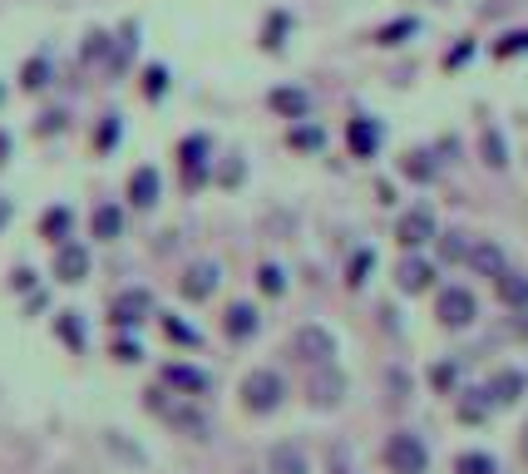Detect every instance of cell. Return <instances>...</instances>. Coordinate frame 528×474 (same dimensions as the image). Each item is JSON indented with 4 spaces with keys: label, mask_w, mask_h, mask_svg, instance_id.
<instances>
[{
    "label": "cell",
    "mask_w": 528,
    "mask_h": 474,
    "mask_svg": "<svg viewBox=\"0 0 528 474\" xmlns=\"http://www.w3.org/2000/svg\"><path fill=\"white\" fill-rule=\"evenodd\" d=\"M213 287H218V267H213V262L188 267V277H183V297L188 302H208V297H213Z\"/></svg>",
    "instance_id": "cell-13"
},
{
    "label": "cell",
    "mask_w": 528,
    "mask_h": 474,
    "mask_svg": "<svg viewBox=\"0 0 528 474\" xmlns=\"http://www.w3.org/2000/svg\"><path fill=\"white\" fill-rule=\"evenodd\" d=\"M5 158H10V134L0 129V163H5Z\"/></svg>",
    "instance_id": "cell-38"
},
{
    "label": "cell",
    "mask_w": 528,
    "mask_h": 474,
    "mask_svg": "<svg viewBox=\"0 0 528 474\" xmlns=\"http://www.w3.org/2000/svg\"><path fill=\"white\" fill-rule=\"evenodd\" d=\"M40 233H45L50 242H65V233H69V208H50V213L40 218Z\"/></svg>",
    "instance_id": "cell-23"
},
{
    "label": "cell",
    "mask_w": 528,
    "mask_h": 474,
    "mask_svg": "<svg viewBox=\"0 0 528 474\" xmlns=\"http://www.w3.org/2000/svg\"><path fill=\"white\" fill-rule=\"evenodd\" d=\"M494 287H499V302H504V307H514V311L528 307V272H504Z\"/></svg>",
    "instance_id": "cell-15"
},
{
    "label": "cell",
    "mask_w": 528,
    "mask_h": 474,
    "mask_svg": "<svg viewBox=\"0 0 528 474\" xmlns=\"http://www.w3.org/2000/svg\"><path fill=\"white\" fill-rule=\"evenodd\" d=\"M400 35H415V20H395V25L380 30V45H395Z\"/></svg>",
    "instance_id": "cell-30"
},
{
    "label": "cell",
    "mask_w": 528,
    "mask_h": 474,
    "mask_svg": "<svg viewBox=\"0 0 528 474\" xmlns=\"http://www.w3.org/2000/svg\"><path fill=\"white\" fill-rule=\"evenodd\" d=\"M341 395H346V376L331 371V366H321V371H316V381H311V405L331 410V405H341Z\"/></svg>",
    "instance_id": "cell-9"
},
{
    "label": "cell",
    "mask_w": 528,
    "mask_h": 474,
    "mask_svg": "<svg viewBox=\"0 0 528 474\" xmlns=\"http://www.w3.org/2000/svg\"><path fill=\"white\" fill-rule=\"evenodd\" d=\"M183 168H188V178H203V168H208V139L198 134V139H183Z\"/></svg>",
    "instance_id": "cell-20"
},
{
    "label": "cell",
    "mask_w": 528,
    "mask_h": 474,
    "mask_svg": "<svg viewBox=\"0 0 528 474\" xmlns=\"http://www.w3.org/2000/svg\"><path fill=\"white\" fill-rule=\"evenodd\" d=\"M144 307H149V297H144V292H129L124 302H114V326H134Z\"/></svg>",
    "instance_id": "cell-21"
},
{
    "label": "cell",
    "mask_w": 528,
    "mask_h": 474,
    "mask_svg": "<svg viewBox=\"0 0 528 474\" xmlns=\"http://www.w3.org/2000/svg\"><path fill=\"white\" fill-rule=\"evenodd\" d=\"M247 474H257V469H247Z\"/></svg>",
    "instance_id": "cell-40"
},
{
    "label": "cell",
    "mask_w": 528,
    "mask_h": 474,
    "mask_svg": "<svg viewBox=\"0 0 528 474\" xmlns=\"http://www.w3.org/2000/svg\"><path fill=\"white\" fill-rule=\"evenodd\" d=\"M454 474H499V465H494L484 450H469V455L454 460Z\"/></svg>",
    "instance_id": "cell-22"
},
{
    "label": "cell",
    "mask_w": 528,
    "mask_h": 474,
    "mask_svg": "<svg viewBox=\"0 0 528 474\" xmlns=\"http://www.w3.org/2000/svg\"><path fill=\"white\" fill-rule=\"evenodd\" d=\"M292 346H297V356L311 366H331V356H336V336L326 331V326H301Z\"/></svg>",
    "instance_id": "cell-5"
},
{
    "label": "cell",
    "mask_w": 528,
    "mask_h": 474,
    "mask_svg": "<svg viewBox=\"0 0 528 474\" xmlns=\"http://www.w3.org/2000/svg\"><path fill=\"white\" fill-rule=\"evenodd\" d=\"M50 84V60H30L25 65V89H45Z\"/></svg>",
    "instance_id": "cell-27"
},
{
    "label": "cell",
    "mask_w": 528,
    "mask_h": 474,
    "mask_svg": "<svg viewBox=\"0 0 528 474\" xmlns=\"http://www.w3.org/2000/svg\"><path fill=\"white\" fill-rule=\"evenodd\" d=\"M474 267V277H494L499 282L504 272H509V257H504V247L494 237H479V242H469V257H464Z\"/></svg>",
    "instance_id": "cell-6"
},
{
    "label": "cell",
    "mask_w": 528,
    "mask_h": 474,
    "mask_svg": "<svg viewBox=\"0 0 528 474\" xmlns=\"http://www.w3.org/2000/svg\"><path fill=\"white\" fill-rule=\"evenodd\" d=\"M523 450H528V445H523Z\"/></svg>",
    "instance_id": "cell-41"
},
{
    "label": "cell",
    "mask_w": 528,
    "mask_h": 474,
    "mask_svg": "<svg viewBox=\"0 0 528 474\" xmlns=\"http://www.w3.org/2000/svg\"><path fill=\"white\" fill-rule=\"evenodd\" d=\"M119 233H124V208L119 203H99V208H94V237L114 242Z\"/></svg>",
    "instance_id": "cell-16"
},
{
    "label": "cell",
    "mask_w": 528,
    "mask_h": 474,
    "mask_svg": "<svg viewBox=\"0 0 528 474\" xmlns=\"http://www.w3.org/2000/svg\"><path fill=\"white\" fill-rule=\"evenodd\" d=\"M385 465L390 474H425L430 469V450L420 435H410V430H400V435L385 440Z\"/></svg>",
    "instance_id": "cell-2"
},
{
    "label": "cell",
    "mask_w": 528,
    "mask_h": 474,
    "mask_svg": "<svg viewBox=\"0 0 528 474\" xmlns=\"http://www.w3.org/2000/svg\"><path fill=\"white\" fill-rule=\"evenodd\" d=\"M282 395H287V381H282L272 366H257V371H247V381H242V405H247L252 415H272V410L282 405Z\"/></svg>",
    "instance_id": "cell-1"
},
{
    "label": "cell",
    "mask_w": 528,
    "mask_h": 474,
    "mask_svg": "<svg viewBox=\"0 0 528 474\" xmlns=\"http://www.w3.org/2000/svg\"><path fill=\"white\" fill-rule=\"evenodd\" d=\"M267 469H272V474H311V465H306V455H301V445H292V440L272 445Z\"/></svg>",
    "instance_id": "cell-10"
},
{
    "label": "cell",
    "mask_w": 528,
    "mask_h": 474,
    "mask_svg": "<svg viewBox=\"0 0 528 474\" xmlns=\"http://www.w3.org/2000/svg\"><path fill=\"white\" fill-rule=\"evenodd\" d=\"M435 316H440V326L459 331V326H469L474 316H479V302H474L469 287H445V292L435 297Z\"/></svg>",
    "instance_id": "cell-3"
},
{
    "label": "cell",
    "mask_w": 528,
    "mask_h": 474,
    "mask_svg": "<svg viewBox=\"0 0 528 474\" xmlns=\"http://www.w3.org/2000/svg\"><path fill=\"white\" fill-rule=\"evenodd\" d=\"M366 272H371V252H356V257H351V287H361Z\"/></svg>",
    "instance_id": "cell-32"
},
{
    "label": "cell",
    "mask_w": 528,
    "mask_h": 474,
    "mask_svg": "<svg viewBox=\"0 0 528 474\" xmlns=\"http://www.w3.org/2000/svg\"><path fill=\"white\" fill-rule=\"evenodd\" d=\"M144 89H149L153 99H158V94L168 89V70H163V65H153V70H149V84H144Z\"/></svg>",
    "instance_id": "cell-34"
},
{
    "label": "cell",
    "mask_w": 528,
    "mask_h": 474,
    "mask_svg": "<svg viewBox=\"0 0 528 474\" xmlns=\"http://www.w3.org/2000/svg\"><path fill=\"white\" fill-rule=\"evenodd\" d=\"M484 395H489V405H514L523 395V371H499L484 386Z\"/></svg>",
    "instance_id": "cell-11"
},
{
    "label": "cell",
    "mask_w": 528,
    "mask_h": 474,
    "mask_svg": "<svg viewBox=\"0 0 528 474\" xmlns=\"http://www.w3.org/2000/svg\"><path fill=\"white\" fill-rule=\"evenodd\" d=\"M158 193H163V178H158V168H134V178H129V203L134 208H153L158 203Z\"/></svg>",
    "instance_id": "cell-8"
},
{
    "label": "cell",
    "mask_w": 528,
    "mask_h": 474,
    "mask_svg": "<svg viewBox=\"0 0 528 474\" xmlns=\"http://www.w3.org/2000/svg\"><path fill=\"white\" fill-rule=\"evenodd\" d=\"M114 139H119V124H114V119H104V129H99V149H109Z\"/></svg>",
    "instance_id": "cell-37"
},
{
    "label": "cell",
    "mask_w": 528,
    "mask_h": 474,
    "mask_svg": "<svg viewBox=\"0 0 528 474\" xmlns=\"http://www.w3.org/2000/svg\"><path fill=\"white\" fill-rule=\"evenodd\" d=\"M336 474H346V469H336Z\"/></svg>",
    "instance_id": "cell-39"
},
{
    "label": "cell",
    "mask_w": 528,
    "mask_h": 474,
    "mask_svg": "<svg viewBox=\"0 0 528 474\" xmlns=\"http://www.w3.org/2000/svg\"><path fill=\"white\" fill-rule=\"evenodd\" d=\"M163 331L173 336V341H193V346H198V331H188L183 321H173V316H163Z\"/></svg>",
    "instance_id": "cell-33"
},
{
    "label": "cell",
    "mask_w": 528,
    "mask_h": 474,
    "mask_svg": "<svg viewBox=\"0 0 528 474\" xmlns=\"http://www.w3.org/2000/svg\"><path fill=\"white\" fill-rule=\"evenodd\" d=\"M227 336L232 341H252V336H257V311L247 307V302H237V307H227Z\"/></svg>",
    "instance_id": "cell-17"
},
{
    "label": "cell",
    "mask_w": 528,
    "mask_h": 474,
    "mask_svg": "<svg viewBox=\"0 0 528 474\" xmlns=\"http://www.w3.org/2000/svg\"><path fill=\"white\" fill-rule=\"evenodd\" d=\"M395 282H400V292H425L430 282H435V267H430L425 257H405L395 272Z\"/></svg>",
    "instance_id": "cell-12"
},
{
    "label": "cell",
    "mask_w": 528,
    "mask_h": 474,
    "mask_svg": "<svg viewBox=\"0 0 528 474\" xmlns=\"http://www.w3.org/2000/svg\"><path fill=\"white\" fill-rule=\"evenodd\" d=\"M257 282H262V292H267V297H282V292H287V277H282V267H272V262L257 272Z\"/></svg>",
    "instance_id": "cell-25"
},
{
    "label": "cell",
    "mask_w": 528,
    "mask_h": 474,
    "mask_svg": "<svg viewBox=\"0 0 528 474\" xmlns=\"http://www.w3.org/2000/svg\"><path fill=\"white\" fill-rule=\"evenodd\" d=\"M484 163L504 168V139H499L494 129H484Z\"/></svg>",
    "instance_id": "cell-28"
},
{
    "label": "cell",
    "mask_w": 528,
    "mask_h": 474,
    "mask_svg": "<svg viewBox=\"0 0 528 474\" xmlns=\"http://www.w3.org/2000/svg\"><path fill=\"white\" fill-rule=\"evenodd\" d=\"M272 109L287 114V119H306L311 99H306V89H272Z\"/></svg>",
    "instance_id": "cell-18"
},
{
    "label": "cell",
    "mask_w": 528,
    "mask_h": 474,
    "mask_svg": "<svg viewBox=\"0 0 528 474\" xmlns=\"http://www.w3.org/2000/svg\"><path fill=\"white\" fill-rule=\"evenodd\" d=\"M114 361H139V346L134 341H114Z\"/></svg>",
    "instance_id": "cell-36"
},
{
    "label": "cell",
    "mask_w": 528,
    "mask_h": 474,
    "mask_svg": "<svg viewBox=\"0 0 528 474\" xmlns=\"http://www.w3.org/2000/svg\"><path fill=\"white\" fill-rule=\"evenodd\" d=\"M395 237H400V247H425V242H435V213L430 208H410V213H400V223H395Z\"/></svg>",
    "instance_id": "cell-4"
},
{
    "label": "cell",
    "mask_w": 528,
    "mask_h": 474,
    "mask_svg": "<svg viewBox=\"0 0 528 474\" xmlns=\"http://www.w3.org/2000/svg\"><path fill=\"white\" fill-rule=\"evenodd\" d=\"M346 139H351V153H356V158H371L375 144H380V124H375V119H351Z\"/></svg>",
    "instance_id": "cell-14"
},
{
    "label": "cell",
    "mask_w": 528,
    "mask_h": 474,
    "mask_svg": "<svg viewBox=\"0 0 528 474\" xmlns=\"http://www.w3.org/2000/svg\"><path fill=\"white\" fill-rule=\"evenodd\" d=\"M405 173L420 178V183H430V178H435V163H430V153H410V158H405Z\"/></svg>",
    "instance_id": "cell-26"
},
{
    "label": "cell",
    "mask_w": 528,
    "mask_h": 474,
    "mask_svg": "<svg viewBox=\"0 0 528 474\" xmlns=\"http://www.w3.org/2000/svg\"><path fill=\"white\" fill-rule=\"evenodd\" d=\"M519 50H528V30H519V35H504L499 55H519Z\"/></svg>",
    "instance_id": "cell-35"
},
{
    "label": "cell",
    "mask_w": 528,
    "mask_h": 474,
    "mask_svg": "<svg viewBox=\"0 0 528 474\" xmlns=\"http://www.w3.org/2000/svg\"><path fill=\"white\" fill-rule=\"evenodd\" d=\"M60 336H65V346H75V351H79V346H84V326L75 321V311H60Z\"/></svg>",
    "instance_id": "cell-24"
},
{
    "label": "cell",
    "mask_w": 528,
    "mask_h": 474,
    "mask_svg": "<svg viewBox=\"0 0 528 474\" xmlns=\"http://www.w3.org/2000/svg\"><path fill=\"white\" fill-rule=\"evenodd\" d=\"M292 144H297V149H321V129H311V124H297V129H292Z\"/></svg>",
    "instance_id": "cell-29"
},
{
    "label": "cell",
    "mask_w": 528,
    "mask_h": 474,
    "mask_svg": "<svg viewBox=\"0 0 528 474\" xmlns=\"http://www.w3.org/2000/svg\"><path fill=\"white\" fill-rule=\"evenodd\" d=\"M55 277H60V282H84V277H89V252H84L79 242H60V252H55Z\"/></svg>",
    "instance_id": "cell-7"
},
{
    "label": "cell",
    "mask_w": 528,
    "mask_h": 474,
    "mask_svg": "<svg viewBox=\"0 0 528 474\" xmlns=\"http://www.w3.org/2000/svg\"><path fill=\"white\" fill-rule=\"evenodd\" d=\"M163 381H173L178 391H188V395H203L208 391V371H198V366H168Z\"/></svg>",
    "instance_id": "cell-19"
},
{
    "label": "cell",
    "mask_w": 528,
    "mask_h": 474,
    "mask_svg": "<svg viewBox=\"0 0 528 474\" xmlns=\"http://www.w3.org/2000/svg\"><path fill=\"white\" fill-rule=\"evenodd\" d=\"M282 35H287V15H272V20H267V35H262V45H282Z\"/></svg>",
    "instance_id": "cell-31"
}]
</instances>
